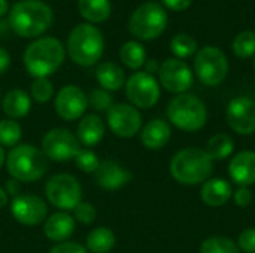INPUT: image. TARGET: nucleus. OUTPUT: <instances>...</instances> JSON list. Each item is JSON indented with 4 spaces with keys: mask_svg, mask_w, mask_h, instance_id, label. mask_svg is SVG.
I'll list each match as a JSON object with an SVG mask.
<instances>
[{
    "mask_svg": "<svg viewBox=\"0 0 255 253\" xmlns=\"http://www.w3.org/2000/svg\"><path fill=\"white\" fill-rule=\"evenodd\" d=\"M54 19L52 9L42 0L16 1L9 13V25L21 37H37L48 30Z\"/></svg>",
    "mask_w": 255,
    "mask_h": 253,
    "instance_id": "1",
    "label": "nucleus"
},
{
    "mask_svg": "<svg viewBox=\"0 0 255 253\" xmlns=\"http://www.w3.org/2000/svg\"><path fill=\"white\" fill-rule=\"evenodd\" d=\"M64 46L55 37H40L31 42L22 55L27 72L37 78H48L55 73L64 61Z\"/></svg>",
    "mask_w": 255,
    "mask_h": 253,
    "instance_id": "2",
    "label": "nucleus"
},
{
    "mask_svg": "<svg viewBox=\"0 0 255 253\" xmlns=\"http://www.w3.org/2000/svg\"><path fill=\"white\" fill-rule=\"evenodd\" d=\"M169 169L176 182L182 185H199L211 177L214 161L205 149L185 148L173 155Z\"/></svg>",
    "mask_w": 255,
    "mask_h": 253,
    "instance_id": "3",
    "label": "nucleus"
},
{
    "mask_svg": "<svg viewBox=\"0 0 255 253\" xmlns=\"http://www.w3.org/2000/svg\"><path fill=\"white\" fill-rule=\"evenodd\" d=\"M6 170L18 182L31 183L45 176L48 171V158L42 149L31 145H16L6 155Z\"/></svg>",
    "mask_w": 255,
    "mask_h": 253,
    "instance_id": "4",
    "label": "nucleus"
},
{
    "mask_svg": "<svg viewBox=\"0 0 255 253\" xmlns=\"http://www.w3.org/2000/svg\"><path fill=\"white\" fill-rule=\"evenodd\" d=\"M103 51V34L93 24L76 25L67 37V54L78 66H94L102 58Z\"/></svg>",
    "mask_w": 255,
    "mask_h": 253,
    "instance_id": "5",
    "label": "nucleus"
},
{
    "mask_svg": "<svg viewBox=\"0 0 255 253\" xmlns=\"http://www.w3.org/2000/svg\"><path fill=\"white\" fill-rule=\"evenodd\" d=\"M167 118L176 128L194 133L205 127L208 121V109L199 97L185 92L169 101Z\"/></svg>",
    "mask_w": 255,
    "mask_h": 253,
    "instance_id": "6",
    "label": "nucleus"
},
{
    "mask_svg": "<svg viewBox=\"0 0 255 253\" xmlns=\"http://www.w3.org/2000/svg\"><path fill=\"white\" fill-rule=\"evenodd\" d=\"M167 25V13L161 4L146 1L136 7L128 19V31L142 40L158 37Z\"/></svg>",
    "mask_w": 255,
    "mask_h": 253,
    "instance_id": "7",
    "label": "nucleus"
},
{
    "mask_svg": "<svg viewBox=\"0 0 255 253\" xmlns=\"http://www.w3.org/2000/svg\"><path fill=\"white\" fill-rule=\"evenodd\" d=\"M194 72L203 85H220L229 73V61L226 54L215 46L202 48L194 58Z\"/></svg>",
    "mask_w": 255,
    "mask_h": 253,
    "instance_id": "8",
    "label": "nucleus"
},
{
    "mask_svg": "<svg viewBox=\"0 0 255 253\" xmlns=\"http://www.w3.org/2000/svg\"><path fill=\"white\" fill-rule=\"evenodd\" d=\"M48 201L60 210H73L82 201V188L72 174H54L45 185Z\"/></svg>",
    "mask_w": 255,
    "mask_h": 253,
    "instance_id": "9",
    "label": "nucleus"
},
{
    "mask_svg": "<svg viewBox=\"0 0 255 253\" xmlns=\"http://www.w3.org/2000/svg\"><path fill=\"white\" fill-rule=\"evenodd\" d=\"M42 151L48 160L55 163H66L75 160L81 151V143L70 130L54 128L42 139Z\"/></svg>",
    "mask_w": 255,
    "mask_h": 253,
    "instance_id": "10",
    "label": "nucleus"
},
{
    "mask_svg": "<svg viewBox=\"0 0 255 253\" xmlns=\"http://www.w3.org/2000/svg\"><path fill=\"white\" fill-rule=\"evenodd\" d=\"M126 95L136 109H149L160 98V85L152 75L136 72L126 82Z\"/></svg>",
    "mask_w": 255,
    "mask_h": 253,
    "instance_id": "11",
    "label": "nucleus"
},
{
    "mask_svg": "<svg viewBox=\"0 0 255 253\" xmlns=\"http://www.w3.org/2000/svg\"><path fill=\"white\" fill-rule=\"evenodd\" d=\"M106 113H108L106 115L108 127L115 136L123 139H130L134 137L137 133H140L142 115L134 106L118 103L114 104Z\"/></svg>",
    "mask_w": 255,
    "mask_h": 253,
    "instance_id": "12",
    "label": "nucleus"
},
{
    "mask_svg": "<svg viewBox=\"0 0 255 253\" xmlns=\"http://www.w3.org/2000/svg\"><path fill=\"white\" fill-rule=\"evenodd\" d=\"M160 84L173 94H185L193 85V72L187 63L179 58L166 60L158 70Z\"/></svg>",
    "mask_w": 255,
    "mask_h": 253,
    "instance_id": "13",
    "label": "nucleus"
},
{
    "mask_svg": "<svg viewBox=\"0 0 255 253\" xmlns=\"http://www.w3.org/2000/svg\"><path fill=\"white\" fill-rule=\"evenodd\" d=\"M10 213L16 222L25 227H34V225L42 224L46 219L48 206L40 197L24 194L12 200Z\"/></svg>",
    "mask_w": 255,
    "mask_h": 253,
    "instance_id": "14",
    "label": "nucleus"
},
{
    "mask_svg": "<svg viewBox=\"0 0 255 253\" xmlns=\"http://www.w3.org/2000/svg\"><path fill=\"white\" fill-rule=\"evenodd\" d=\"M55 112L64 121H75L84 116L88 107L87 94L76 85L63 86L55 95Z\"/></svg>",
    "mask_w": 255,
    "mask_h": 253,
    "instance_id": "15",
    "label": "nucleus"
},
{
    "mask_svg": "<svg viewBox=\"0 0 255 253\" xmlns=\"http://www.w3.org/2000/svg\"><path fill=\"white\" fill-rule=\"evenodd\" d=\"M227 124L241 134L251 136L255 133V101L248 97H236L227 106Z\"/></svg>",
    "mask_w": 255,
    "mask_h": 253,
    "instance_id": "16",
    "label": "nucleus"
},
{
    "mask_svg": "<svg viewBox=\"0 0 255 253\" xmlns=\"http://www.w3.org/2000/svg\"><path fill=\"white\" fill-rule=\"evenodd\" d=\"M94 176L97 185L106 191H117L131 180V173L114 160L102 161L94 171Z\"/></svg>",
    "mask_w": 255,
    "mask_h": 253,
    "instance_id": "17",
    "label": "nucleus"
},
{
    "mask_svg": "<svg viewBox=\"0 0 255 253\" xmlns=\"http://www.w3.org/2000/svg\"><path fill=\"white\" fill-rule=\"evenodd\" d=\"M230 179L239 186H250L255 183V152L242 151L236 154L229 163Z\"/></svg>",
    "mask_w": 255,
    "mask_h": 253,
    "instance_id": "18",
    "label": "nucleus"
},
{
    "mask_svg": "<svg viewBox=\"0 0 255 253\" xmlns=\"http://www.w3.org/2000/svg\"><path fill=\"white\" fill-rule=\"evenodd\" d=\"M75 233V219L66 212H57L45 219L43 234L54 243L66 242Z\"/></svg>",
    "mask_w": 255,
    "mask_h": 253,
    "instance_id": "19",
    "label": "nucleus"
},
{
    "mask_svg": "<svg viewBox=\"0 0 255 253\" xmlns=\"http://www.w3.org/2000/svg\"><path fill=\"white\" fill-rule=\"evenodd\" d=\"M172 136L169 122L163 119H152L140 130V142L146 149L158 151L167 145Z\"/></svg>",
    "mask_w": 255,
    "mask_h": 253,
    "instance_id": "20",
    "label": "nucleus"
},
{
    "mask_svg": "<svg viewBox=\"0 0 255 253\" xmlns=\"http://www.w3.org/2000/svg\"><path fill=\"white\" fill-rule=\"evenodd\" d=\"M105 130H106V125L99 115H94V113L87 115V116H82L78 124L76 137L81 145L87 148H93L102 142L105 136Z\"/></svg>",
    "mask_w": 255,
    "mask_h": 253,
    "instance_id": "21",
    "label": "nucleus"
},
{
    "mask_svg": "<svg viewBox=\"0 0 255 253\" xmlns=\"http://www.w3.org/2000/svg\"><path fill=\"white\" fill-rule=\"evenodd\" d=\"M202 200L209 207H221L233 197V188L226 179H208L200 191Z\"/></svg>",
    "mask_w": 255,
    "mask_h": 253,
    "instance_id": "22",
    "label": "nucleus"
},
{
    "mask_svg": "<svg viewBox=\"0 0 255 253\" xmlns=\"http://www.w3.org/2000/svg\"><path fill=\"white\" fill-rule=\"evenodd\" d=\"M3 112L9 116V119H19L24 118L31 109V98L22 89H12L9 91L1 101Z\"/></svg>",
    "mask_w": 255,
    "mask_h": 253,
    "instance_id": "23",
    "label": "nucleus"
},
{
    "mask_svg": "<svg viewBox=\"0 0 255 253\" xmlns=\"http://www.w3.org/2000/svg\"><path fill=\"white\" fill-rule=\"evenodd\" d=\"M96 78L99 84L102 85V89H106V91H118L126 82L124 70L111 61L102 63L96 69Z\"/></svg>",
    "mask_w": 255,
    "mask_h": 253,
    "instance_id": "24",
    "label": "nucleus"
},
{
    "mask_svg": "<svg viewBox=\"0 0 255 253\" xmlns=\"http://www.w3.org/2000/svg\"><path fill=\"white\" fill-rule=\"evenodd\" d=\"M79 13L90 22H103L111 15L109 0H78Z\"/></svg>",
    "mask_w": 255,
    "mask_h": 253,
    "instance_id": "25",
    "label": "nucleus"
},
{
    "mask_svg": "<svg viewBox=\"0 0 255 253\" xmlns=\"http://www.w3.org/2000/svg\"><path fill=\"white\" fill-rule=\"evenodd\" d=\"M115 246V234L106 227L94 228L87 236V251L91 253H109Z\"/></svg>",
    "mask_w": 255,
    "mask_h": 253,
    "instance_id": "26",
    "label": "nucleus"
},
{
    "mask_svg": "<svg viewBox=\"0 0 255 253\" xmlns=\"http://www.w3.org/2000/svg\"><path fill=\"white\" fill-rule=\"evenodd\" d=\"M208 155L212 158V161H220V160H226L229 158L233 151H235V140L226 134V133H218L215 136H212L208 140L206 149Z\"/></svg>",
    "mask_w": 255,
    "mask_h": 253,
    "instance_id": "27",
    "label": "nucleus"
},
{
    "mask_svg": "<svg viewBox=\"0 0 255 253\" xmlns=\"http://www.w3.org/2000/svg\"><path fill=\"white\" fill-rule=\"evenodd\" d=\"M120 58L124 63V66H127L128 69L139 70L140 67H143L145 61H146V51L140 43L130 40L121 46Z\"/></svg>",
    "mask_w": 255,
    "mask_h": 253,
    "instance_id": "28",
    "label": "nucleus"
},
{
    "mask_svg": "<svg viewBox=\"0 0 255 253\" xmlns=\"http://www.w3.org/2000/svg\"><path fill=\"white\" fill-rule=\"evenodd\" d=\"M22 136L21 125L15 119H1L0 121V146L15 148Z\"/></svg>",
    "mask_w": 255,
    "mask_h": 253,
    "instance_id": "29",
    "label": "nucleus"
},
{
    "mask_svg": "<svg viewBox=\"0 0 255 253\" xmlns=\"http://www.w3.org/2000/svg\"><path fill=\"white\" fill-rule=\"evenodd\" d=\"M170 51L173 55H176L179 60L181 58H188L196 54L197 51V42L193 36L179 33L170 40Z\"/></svg>",
    "mask_w": 255,
    "mask_h": 253,
    "instance_id": "30",
    "label": "nucleus"
},
{
    "mask_svg": "<svg viewBox=\"0 0 255 253\" xmlns=\"http://www.w3.org/2000/svg\"><path fill=\"white\" fill-rule=\"evenodd\" d=\"M200 253H241L238 245L227 239V237H209L206 239L202 246H200Z\"/></svg>",
    "mask_w": 255,
    "mask_h": 253,
    "instance_id": "31",
    "label": "nucleus"
},
{
    "mask_svg": "<svg viewBox=\"0 0 255 253\" xmlns=\"http://www.w3.org/2000/svg\"><path fill=\"white\" fill-rule=\"evenodd\" d=\"M232 49L239 58H250L255 54V33L254 31H242L239 33L232 45Z\"/></svg>",
    "mask_w": 255,
    "mask_h": 253,
    "instance_id": "32",
    "label": "nucleus"
},
{
    "mask_svg": "<svg viewBox=\"0 0 255 253\" xmlns=\"http://www.w3.org/2000/svg\"><path fill=\"white\" fill-rule=\"evenodd\" d=\"M31 98L37 103H46L54 95V85L48 78H37L31 84Z\"/></svg>",
    "mask_w": 255,
    "mask_h": 253,
    "instance_id": "33",
    "label": "nucleus"
},
{
    "mask_svg": "<svg viewBox=\"0 0 255 253\" xmlns=\"http://www.w3.org/2000/svg\"><path fill=\"white\" fill-rule=\"evenodd\" d=\"M88 106L97 112H108L114 106V98L106 89H93L88 95Z\"/></svg>",
    "mask_w": 255,
    "mask_h": 253,
    "instance_id": "34",
    "label": "nucleus"
},
{
    "mask_svg": "<svg viewBox=\"0 0 255 253\" xmlns=\"http://www.w3.org/2000/svg\"><path fill=\"white\" fill-rule=\"evenodd\" d=\"M75 164L84 173H94L100 161H99V157L91 149H81L78 155L75 157Z\"/></svg>",
    "mask_w": 255,
    "mask_h": 253,
    "instance_id": "35",
    "label": "nucleus"
},
{
    "mask_svg": "<svg viewBox=\"0 0 255 253\" xmlns=\"http://www.w3.org/2000/svg\"><path fill=\"white\" fill-rule=\"evenodd\" d=\"M97 218V210L94 209L93 204L81 201L75 209H73V219L78 221L82 225H90L96 221Z\"/></svg>",
    "mask_w": 255,
    "mask_h": 253,
    "instance_id": "36",
    "label": "nucleus"
},
{
    "mask_svg": "<svg viewBox=\"0 0 255 253\" xmlns=\"http://www.w3.org/2000/svg\"><path fill=\"white\" fill-rule=\"evenodd\" d=\"M238 248L245 253H255V228H248L241 233L238 239Z\"/></svg>",
    "mask_w": 255,
    "mask_h": 253,
    "instance_id": "37",
    "label": "nucleus"
},
{
    "mask_svg": "<svg viewBox=\"0 0 255 253\" xmlns=\"http://www.w3.org/2000/svg\"><path fill=\"white\" fill-rule=\"evenodd\" d=\"M49 253H88L87 249L75 242H63V243H57Z\"/></svg>",
    "mask_w": 255,
    "mask_h": 253,
    "instance_id": "38",
    "label": "nucleus"
},
{
    "mask_svg": "<svg viewBox=\"0 0 255 253\" xmlns=\"http://www.w3.org/2000/svg\"><path fill=\"white\" fill-rule=\"evenodd\" d=\"M235 203L239 207H248L253 203V192L248 186H239V189L235 192Z\"/></svg>",
    "mask_w": 255,
    "mask_h": 253,
    "instance_id": "39",
    "label": "nucleus"
},
{
    "mask_svg": "<svg viewBox=\"0 0 255 253\" xmlns=\"http://www.w3.org/2000/svg\"><path fill=\"white\" fill-rule=\"evenodd\" d=\"M193 0H163L164 6L175 10V12H181V10H185L190 7Z\"/></svg>",
    "mask_w": 255,
    "mask_h": 253,
    "instance_id": "40",
    "label": "nucleus"
},
{
    "mask_svg": "<svg viewBox=\"0 0 255 253\" xmlns=\"http://www.w3.org/2000/svg\"><path fill=\"white\" fill-rule=\"evenodd\" d=\"M4 191H6L7 195H12L13 198L18 197V195H21L19 194L21 192V182H18L15 179H9L6 182V185H4Z\"/></svg>",
    "mask_w": 255,
    "mask_h": 253,
    "instance_id": "41",
    "label": "nucleus"
},
{
    "mask_svg": "<svg viewBox=\"0 0 255 253\" xmlns=\"http://www.w3.org/2000/svg\"><path fill=\"white\" fill-rule=\"evenodd\" d=\"M9 66H10V55L4 48L0 46V75H3L9 69Z\"/></svg>",
    "mask_w": 255,
    "mask_h": 253,
    "instance_id": "42",
    "label": "nucleus"
},
{
    "mask_svg": "<svg viewBox=\"0 0 255 253\" xmlns=\"http://www.w3.org/2000/svg\"><path fill=\"white\" fill-rule=\"evenodd\" d=\"M143 67H145V72L149 73V75H152V73H155V72L160 70V64H158L157 60H146L145 64H143Z\"/></svg>",
    "mask_w": 255,
    "mask_h": 253,
    "instance_id": "43",
    "label": "nucleus"
},
{
    "mask_svg": "<svg viewBox=\"0 0 255 253\" xmlns=\"http://www.w3.org/2000/svg\"><path fill=\"white\" fill-rule=\"evenodd\" d=\"M9 201V195L6 194V191L3 188H0V209H3Z\"/></svg>",
    "mask_w": 255,
    "mask_h": 253,
    "instance_id": "44",
    "label": "nucleus"
},
{
    "mask_svg": "<svg viewBox=\"0 0 255 253\" xmlns=\"http://www.w3.org/2000/svg\"><path fill=\"white\" fill-rule=\"evenodd\" d=\"M7 0H0V16H3L7 10Z\"/></svg>",
    "mask_w": 255,
    "mask_h": 253,
    "instance_id": "45",
    "label": "nucleus"
},
{
    "mask_svg": "<svg viewBox=\"0 0 255 253\" xmlns=\"http://www.w3.org/2000/svg\"><path fill=\"white\" fill-rule=\"evenodd\" d=\"M6 163V154H4V149H3V146H0V169H1V166Z\"/></svg>",
    "mask_w": 255,
    "mask_h": 253,
    "instance_id": "46",
    "label": "nucleus"
},
{
    "mask_svg": "<svg viewBox=\"0 0 255 253\" xmlns=\"http://www.w3.org/2000/svg\"><path fill=\"white\" fill-rule=\"evenodd\" d=\"M254 69H255V58H254Z\"/></svg>",
    "mask_w": 255,
    "mask_h": 253,
    "instance_id": "47",
    "label": "nucleus"
}]
</instances>
